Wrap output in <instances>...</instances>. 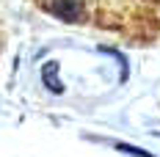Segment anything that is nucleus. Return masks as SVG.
Returning a JSON list of instances; mask_svg holds the SVG:
<instances>
[{
    "label": "nucleus",
    "mask_w": 160,
    "mask_h": 157,
    "mask_svg": "<svg viewBox=\"0 0 160 157\" xmlns=\"http://www.w3.org/2000/svg\"><path fill=\"white\" fill-rule=\"evenodd\" d=\"M55 72H58V61L44 63V69H42V80H44V86H47L52 94H61V91H64V86L55 80Z\"/></svg>",
    "instance_id": "2"
},
{
    "label": "nucleus",
    "mask_w": 160,
    "mask_h": 157,
    "mask_svg": "<svg viewBox=\"0 0 160 157\" xmlns=\"http://www.w3.org/2000/svg\"><path fill=\"white\" fill-rule=\"evenodd\" d=\"M44 8L64 22H80L83 17V0H44Z\"/></svg>",
    "instance_id": "1"
},
{
    "label": "nucleus",
    "mask_w": 160,
    "mask_h": 157,
    "mask_svg": "<svg viewBox=\"0 0 160 157\" xmlns=\"http://www.w3.org/2000/svg\"><path fill=\"white\" fill-rule=\"evenodd\" d=\"M113 149H116V152H122V155H130V157H155L152 152L138 149V146H132V143H113Z\"/></svg>",
    "instance_id": "3"
}]
</instances>
